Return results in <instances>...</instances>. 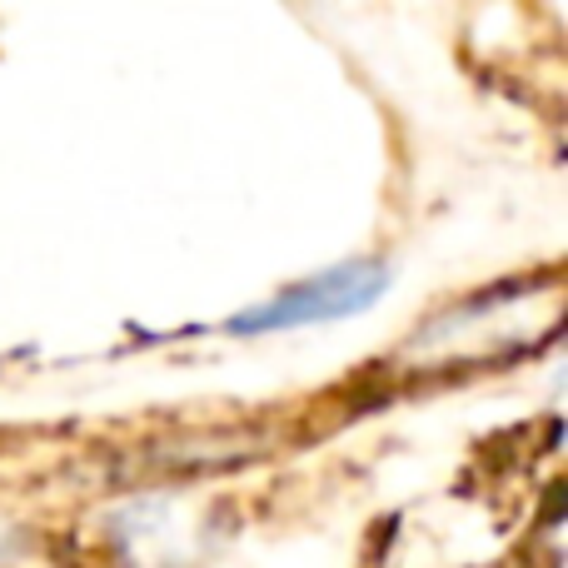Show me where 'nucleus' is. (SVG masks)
Masks as SVG:
<instances>
[{
    "instance_id": "nucleus-1",
    "label": "nucleus",
    "mask_w": 568,
    "mask_h": 568,
    "mask_svg": "<svg viewBox=\"0 0 568 568\" xmlns=\"http://www.w3.org/2000/svg\"><path fill=\"white\" fill-rule=\"evenodd\" d=\"M389 290V270L384 265H339L329 275H314L294 290L275 294L260 310H245L225 324L230 334H275L294 324H320V320H344L354 310H369L379 294Z\"/></svg>"
}]
</instances>
